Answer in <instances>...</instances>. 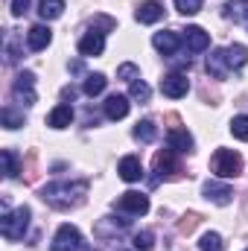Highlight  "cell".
<instances>
[{
  "label": "cell",
  "mask_w": 248,
  "mask_h": 251,
  "mask_svg": "<svg viewBox=\"0 0 248 251\" xmlns=\"http://www.w3.org/2000/svg\"><path fill=\"white\" fill-rule=\"evenodd\" d=\"M3 176L6 178H18V155L12 149H3Z\"/></svg>",
  "instance_id": "27"
},
{
  "label": "cell",
  "mask_w": 248,
  "mask_h": 251,
  "mask_svg": "<svg viewBox=\"0 0 248 251\" xmlns=\"http://www.w3.org/2000/svg\"><path fill=\"white\" fill-rule=\"evenodd\" d=\"M173 3H175V9H178L184 18H190V15H198V12H201V3H204V0H173Z\"/></svg>",
  "instance_id": "31"
},
{
  "label": "cell",
  "mask_w": 248,
  "mask_h": 251,
  "mask_svg": "<svg viewBox=\"0 0 248 251\" xmlns=\"http://www.w3.org/2000/svg\"><path fill=\"white\" fill-rule=\"evenodd\" d=\"M102 50H105V32L97 29V26H91V29L79 38V56L91 59V56H102Z\"/></svg>",
  "instance_id": "7"
},
{
  "label": "cell",
  "mask_w": 248,
  "mask_h": 251,
  "mask_svg": "<svg viewBox=\"0 0 248 251\" xmlns=\"http://www.w3.org/2000/svg\"><path fill=\"white\" fill-rule=\"evenodd\" d=\"M210 167H213V173H216L219 178H225V181H228V178H237V176L243 173V155L234 152V149H216Z\"/></svg>",
  "instance_id": "3"
},
{
  "label": "cell",
  "mask_w": 248,
  "mask_h": 251,
  "mask_svg": "<svg viewBox=\"0 0 248 251\" xmlns=\"http://www.w3.org/2000/svg\"><path fill=\"white\" fill-rule=\"evenodd\" d=\"M161 18H164V6H161L158 0H146V3H140L137 12H134V21H137V24H158Z\"/></svg>",
  "instance_id": "17"
},
{
  "label": "cell",
  "mask_w": 248,
  "mask_h": 251,
  "mask_svg": "<svg viewBox=\"0 0 248 251\" xmlns=\"http://www.w3.org/2000/svg\"><path fill=\"white\" fill-rule=\"evenodd\" d=\"M246 251H248V249H246Z\"/></svg>",
  "instance_id": "36"
},
{
  "label": "cell",
  "mask_w": 248,
  "mask_h": 251,
  "mask_svg": "<svg viewBox=\"0 0 248 251\" xmlns=\"http://www.w3.org/2000/svg\"><path fill=\"white\" fill-rule=\"evenodd\" d=\"M117 173H120V178H123L125 184H134V181L143 178V164H140L137 155H125L123 161H120V167H117Z\"/></svg>",
  "instance_id": "14"
},
{
  "label": "cell",
  "mask_w": 248,
  "mask_h": 251,
  "mask_svg": "<svg viewBox=\"0 0 248 251\" xmlns=\"http://www.w3.org/2000/svg\"><path fill=\"white\" fill-rule=\"evenodd\" d=\"M149 85L143 82V79H137V82H131V88H128V97L131 100H137V102H149Z\"/></svg>",
  "instance_id": "30"
},
{
  "label": "cell",
  "mask_w": 248,
  "mask_h": 251,
  "mask_svg": "<svg viewBox=\"0 0 248 251\" xmlns=\"http://www.w3.org/2000/svg\"><path fill=\"white\" fill-rule=\"evenodd\" d=\"M70 123H73V108H70L67 102H59V105L47 114V126H50V128H67Z\"/></svg>",
  "instance_id": "20"
},
{
  "label": "cell",
  "mask_w": 248,
  "mask_h": 251,
  "mask_svg": "<svg viewBox=\"0 0 248 251\" xmlns=\"http://www.w3.org/2000/svg\"><path fill=\"white\" fill-rule=\"evenodd\" d=\"M167 140H170V149H175V152H181V155H190L193 152V134L187 131V128H170V134H167Z\"/></svg>",
  "instance_id": "19"
},
{
  "label": "cell",
  "mask_w": 248,
  "mask_h": 251,
  "mask_svg": "<svg viewBox=\"0 0 248 251\" xmlns=\"http://www.w3.org/2000/svg\"><path fill=\"white\" fill-rule=\"evenodd\" d=\"M117 207H120L123 213H131V216H143V213H149V196L128 190V193H123V196L117 199Z\"/></svg>",
  "instance_id": "8"
},
{
  "label": "cell",
  "mask_w": 248,
  "mask_h": 251,
  "mask_svg": "<svg viewBox=\"0 0 248 251\" xmlns=\"http://www.w3.org/2000/svg\"><path fill=\"white\" fill-rule=\"evenodd\" d=\"M155 173L158 176H175V173H181V164L175 158V149H164V152L155 155Z\"/></svg>",
  "instance_id": "16"
},
{
  "label": "cell",
  "mask_w": 248,
  "mask_h": 251,
  "mask_svg": "<svg viewBox=\"0 0 248 251\" xmlns=\"http://www.w3.org/2000/svg\"><path fill=\"white\" fill-rule=\"evenodd\" d=\"M85 193H88V181H53V184L41 187V199L59 210H67V207L82 204Z\"/></svg>",
  "instance_id": "1"
},
{
  "label": "cell",
  "mask_w": 248,
  "mask_h": 251,
  "mask_svg": "<svg viewBox=\"0 0 248 251\" xmlns=\"http://www.w3.org/2000/svg\"><path fill=\"white\" fill-rule=\"evenodd\" d=\"M50 41H53V32H50L47 24H35V26H29V32H26V47H29L32 53L47 50Z\"/></svg>",
  "instance_id": "11"
},
{
  "label": "cell",
  "mask_w": 248,
  "mask_h": 251,
  "mask_svg": "<svg viewBox=\"0 0 248 251\" xmlns=\"http://www.w3.org/2000/svg\"><path fill=\"white\" fill-rule=\"evenodd\" d=\"M207 73H210L213 79H228L231 64H228V53H225L222 47L210 50V56H207Z\"/></svg>",
  "instance_id": "12"
},
{
  "label": "cell",
  "mask_w": 248,
  "mask_h": 251,
  "mask_svg": "<svg viewBox=\"0 0 248 251\" xmlns=\"http://www.w3.org/2000/svg\"><path fill=\"white\" fill-rule=\"evenodd\" d=\"M105 85H108V79H105L102 73H88V76H85V85H82V94H85V97H97V94L105 91Z\"/></svg>",
  "instance_id": "23"
},
{
  "label": "cell",
  "mask_w": 248,
  "mask_h": 251,
  "mask_svg": "<svg viewBox=\"0 0 248 251\" xmlns=\"http://www.w3.org/2000/svg\"><path fill=\"white\" fill-rule=\"evenodd\" d=\"M64 15V0H38V18L41 21H56Z\"/></svg>",
  "instance_id": "22"
},
{
  "label": "cell",
  "mask_w": 248,
  "mask_h": 251,
  "mask_svg": "<svg viewBox=\"0 0 248 251\" xmlns=\"http://www.w3.org/2000/svg\"><path fill=\"white\" fill-rule=\"evenodd\" d=\"M131 246H134V251H149L155 246V234L152 231H137L134 240H131Z\"/></svg>",
  "instance_id": "29"
},
{
  "label": "cell",
  "mask_w": 248,
  "mask_h": 251,
  "mask_svg": "<svg viewBox=\"0 0 248 251\" xmlns=\"http://www.w3.org/2000/svg\"><path fill=\"white\" fill-rule=\"evenodd\" d=\"M222 15L228 21H234V24H246L248 21V0H228Z\"/></svg>",
  "instance_id": "21"
},
{
  "label": "cell",
  "mask_w": 248,
  "mask_h": 251,
  "mask_svg": "<svg viewBox=\"0 0 248 251\" xmlns=\"http://www.w3.org/2000/svg\"><path fill=\"white\" fill-rule=\"evenodd\" d=\"M0 123L6 126V128H21L26 120H24V111H18L15 105H3V111H0Z\"/></svg>",
  "instance_id": "26"
},
{
  "label": "cell",
  "mask_w": 248,
  "mask_h": 251,
  "mask_svg": "<svg viewBox=\"0 0 248 251\" xmlns=\"http://www.w3.org/2000/svg\"><path fill=\"white\" fill-rule=\"evenodd\" d=\"M131 97H123V94H111L105 102H102V111H105V117L108 120H123L125 114H128V108H131V102H128Z\"/></svg>",
  "instance_id": "13"
},
{
  "label": "cell",
  "mask_w": 248,
  "mask_h": 251,
  "mask_svg": "<svg viewBox=\"0 0 248 251\" xmlns=\"http://www.w3.org/2000/svg\"><path fill=\"white\" fill-rule=\"evenodd\" d=\"M131 137H134L137 143H152V140L158 137V126L152 123V120H140V123L134 126Z\"/></svg>",
  "instance_id": "24"
},
{
  "label": "cell",
  "mask_w": 248,
  "mask_h": 251,
  "mask_svg": "<svg viewBox=\"0 0 248 251\" xmlns=\"http://www.w3.org/2000/svg\"><path fill=\"white\" fill-rule=\"evenodd\" d=\"M225 53H228V64H231V70H240V67H246L248 64V50L243 44H231V47H225Z\"/></svg>",
  "instance_id": "25"
},
{
  "label": "cell",
  "mask_w": 248,
  "mask_h": 251,
  "mask_svg": "<svg viewBox=\"0 0 248 251\" xmlns=\"http://www.w3.org/2000/svg\"><path fill=\"white\" fill-rule=\"evenodd\" d=\"M231 134H234L237 140H248V117L246 114H240V117L231 120Z\"/></svg>",
  "instance_id": "32"
},
{
  "label": "cell",
  "mask_w": 248,
  "mask_h": 251,
  "mask_svg": "<svg viewBox=\"0 0 248 251\" xmlns=\"http://www.w3.org/2000/svg\"><path fill=\"white\" fill-rule=\"evenodd\" d=\"M152 47L170 59V56H175V53H178V47H181V35H178V32H173V29L155 32V35H152Z\"/></svg>",
  "instance_id": "9"
},
{
  "label": "cell",
  "mask_w": 248,
  "mask_h": 251,
  "mask_svg": "<svg viewBox=\"0 0 248 251\" xmlns=\"http://www.w3.org/2000/svg\"><path fill=\"white\" fill-rule=\"evenodd\" d=\"M198 249H201V251H222V249H225V243H222V237H219L216 231H207V234L201 237Z\"/></svg>",
  "instance_id": "28"
},
{
  "label": "cell",
  "mask_w": 248,
  "mask_h": 251,
  "mask_svg": "<svg viewBox=\"0 0 248 251\" xmlns=\"http://www.w3.org/2000/svg\"><path fill=\"white\" fill-rule=\"evenodd\" d=\"M204 199L207 201H213V204H219V207H225V204H231V199H234V190L228 187L225 181H204Z\"/></svg>",
  "instance_id": "10"
},
{
  "label": "cell",
  "mask_w": 248,
  "mask_h": 251,
  "mask_svg": "<svg viewBox=\"0 0 248 251\" xmlns=\"http://www.w3.org/2000/svg\"><path fill=\"white\" fill-rule=\"evenodd\" d=\"M29 207L26 204H21V207H15V210H3V219H0V234L9 240V243H18V240H24V234H26V228H29Z\"/></svg>",
  "instance_id": "2"
},
{
  "label": "cell",
  "mask_w": 248,
  "mask_h": 251,
  "mask_svg": "<svg viewBox=\"0 0 248 251\" xmlns=\"http://www.w3.org/2000/svg\"><path fill=\"white\" fill-rule=\"evenodd\" d=\"M117 251H123V249H117Z\"/></svg>",
  "instance_id": "35"
},
{
  "label": "cell",
  "mask_w": 248,
  "mask_h": 251,
  "mask_svg": "<svg viewBox=\"0 0 248 251\" xmlns=\"http://www.w3.org/2000/svg\"><path fill=\"white\" fill-rule=\"evenodd\" d=\"M125 228H128V219H117V216H102V219L97 222L94 234H97V237H117V234H123Z\"/></svg>",
  "instance_id": "18"
},
{
  "label": "cell",
  "mask_w": 248,
  "mask_h": 251,
  "mask_svg": "<svg viewBox=\"0 0 248 251\" xmlns=\"http://www.w3.org/2000/svg\"><path fill=\"white\" fill-rule=\"evenodd\" d=\"M29 12V0H12V15L15 18H24Z\"/></svg>",
  "instance_id": "34"
},
{
  "label": "cell",
  "mask_w": 248,
  "mask_h": 251,
  "mask_svg": "<svg viewBox=\"0 0 248 251\" xmlns=\"http://www.w3.org/2000/svg\"><path fill=\"white\" fill-rule=\"evenodd\" d=\"M50 251H82V234L76 225H62L53 237Z\"/></svg>",
  "instance_id": "5"
},
{
  "label": "cell",
  "mask_w": 248,
  "mask_h": 251,
  "mask_svg": "<svg viewBox=\"0 0 248 251\" xmlns=\"http://www.w3.org/2000/svg\"><path fill=\"white\" fill-rule=\"evenodd\" d=\"M12 97L24 105H35V73L32 70H24L18 73L15 85H12Z\"/></svg>",
  "instance_id": "4"
},
{
  "label": "cell",
  "mask_w": 248,
  "mask_h": 251,
  "mask_svg": "<svg viewBox=\"0 0 248 251\" xmlns=\"http://www.w3.org/2000/svg\"><path fill=\"white\" fill-rule=\"evenodd\" d=\"M117 79H123V82H137L140 79V70H137V64H131V62H125V64H120L117 67Z\"/></svg>",
  "instance_id": "33"
},
{
  "label": "cell",
  "mask_w": 248,
  "mask_h": 251,
  "mask_svg": "<svg viewBox=\"0 0 248 251\" xmlns=\"http://www.w3.org/2000/svg\"><path fill=\"white\" fill-rule=\"evenodd\" d=\"M187 91H190V79L181 70H173L161 79V94L170 100H181V97H187Z\"/></svg>",
  "instance_id": "6"
},
{
  "label": "cell",
  "mask_w": 248,
  "mask_h": 251,
  "mask_svg": "<svg viewBox=\"0 0 248 251\" xmlns=\"http://www.w3.org/2000/svg\"><path fill=\"white\" fill-rule=\"evenodd\" d=\"M184 44L190 53H204L210 47V35L201 26H187L184 29Z\"/></svg>",
  "instance_id": "15"
}]
</instances>
